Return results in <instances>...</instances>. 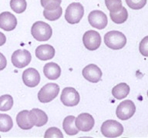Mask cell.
I'll use <instances>...</instances> for the list:
<instances>
[{"instance_id":"6da1fadb","label":"cell","mask_w":148,"mask_h":138,"mask_svg":"<svg viewBox=\"0 0 148 138\" xmlns=\"http://www.w3.org/2000/svg\"><path fill=\"white\" fill-rule=\"evenodd\" d=\"M31 34L36 41H48L52 37L53 29L47 23L38 21L32 25L31 28Z\"/></svg>"},{"instance_id":"7a4b0ae2","label":"cell","mask_w":148,"mask_h":138,"mask_svg":"<svg viewBox=\"0 0 148 138\" xmlns=\"http://www.w3.org/2000/svg\"><path fill=\"white\" fill-rule=\"evenodd\" d=\"M104 42L113 50H120L126 45L127 38L119 31H110L104 35Z\"/></svg>"},{"instance_id":"3957f363","label":"cell","mask_w":148,"mask_h":138,"mask_svg":"<svg viewBox=\"0 0 148 138\" xmlns=\"http://www.w3.org/2000/svg\"><path fill=\"white\" fill-rule=\"evenodd\" d=\"M84 15V9L80 3L73 2L68 5L65 12V19L69 24H77Z\"/></svg>"},{"instance_id":"277c9868","label":"cell","mask_w":148,"mask_h":138,"mask_svg":"<svg viewBox=\"0 0 148 138\" xmlns=\"http://www.w3.org/2000/svg\"><path fill=\"white\" fill-rule=\"evenodd\" d=\"M101 133L106 137H117L123 133V126L116 120H108L102 124Z\"/></svg>"},{"instance_id":"5b68a950","label":"cell","mask_w":148,"mask_h":138,"mask_svg":"<svg viewBox=\"0 0 148 138\" xmlns=\"http://www.w3.org/2000/svg\"><path fill=\"white\" fill-rule=\"evenodd\" d=\"M60 87L55 83H48L38 93V99L41 103H49L59 95Z\"/></svg>"},{"instance_id":"8992f818","label":"cell","mask_w":148,"mask_h":138,"mask_svg":"<svg viewBox=\"0 0 148 138\" xmlns=\"http://www.w3.org/2000/svg\"><path fill=\"white\" fill-rule=\"evenodd\" d=\"M136 112V106L130 100H126L122 101L117 106L116 114L120 120H127L131 118Z\"/></svg>"},{"instance_id":"52a82bcc","label":"cell","mask_w":148,"mask_h":138,"mask_svg":"<svg viewBox=\"0 0 148 138\" xmlns=\"http://www.w3.org/2000/svg\"><path fill=\"white\" fill-rule=\"evenodd\" d=\"M83 42L86 49L95 51L98 49L101 45V36L99 32L94 30H90L83 34Z\"/></svg>"},{"instance_id":"ba28073f","label":"cell","mask_w":148,"mask_h":138,"mask_svg":"<svg viewBox=\"0 0 148 138\" xmlns=\"http://www.w3.org/2000/svg\"><path fill=\"white\" fill-rule=\"evenodd\" d=\"M79 94L73 87H65L60 96V101L66 107H74L79 102Z\"/></svg>"},{"instance_id":"9c48e42d","label":"cell","mask_w":148,"mask_h":138,"mask_svg":"<svg viewBox=\"0 0 148 138\" xmlns=\"http://www.w3.org/2000/svg\"><path fill=\"white\" fill-rule=\"evenodd\" d=\"M32 59V55L27 50L18 49L14 51L12 55V63L18 68H23L29 64Z\"/></svg>"},{"instance_id":"30bf717a","label":"cell","mask_w":148,"mask_h":138,"mask_svg":"<svg viewBox=\"0 0 148 138\" xmlns=\"http://www.w3.org/2000/svg\"><path fill=\"white\" fill-rule=\"evenodd\" d=\"M88 21L90 25L97 29H103L107 25V16L103 12L99 10L92 11L88 16Z\"/></svg>"},{"instance_id":"8fae6325","label":"cell","mask_w":148,"mask_h":138,"mask_svg":"<svg viewBox=\"0 0 148 138\" xmlns=\"http://www.w3.org/2000/svg\"><path fill=\"white\" fill-rule=\"evenodd\" d=\"M75 124L79 131L89 132L93 128L95 120L92 115H90L88 113H83L76 117Z\"/></svg>"},{"instance_id":"7c38bea8","label":"cell","mask_w":148,"mask_h":138,"mask_svg":"<svg viewBox=\"0 0 148 138\" xmlns=\"http://www.w3.org/2000/svg\"><path fill=\"white\" fill-rule=\"evenodd\" d=\"M83 76L86 80L91 83H97L101 80L102 71L96 64H88L82 71Z\"/></svg>"},{"instance_id":"4fadbf2b","label":"cell","mask_w":148,"mask_h":138,"mask_svg":"<svg viewBox=\"0 0 148 138\" xmlns=\"http://www.w3.org/2000/svg\"><path fill=\"white\" fill-rule=\"evenodd\" d=\"M23 83L29 87H35L40 82V74L32 68H27L23 73Z\"/></svg>"},{"instance_id":"5bb4252c","label":"cell","mask_w":148,"mask_h":138,"mask_svg":"<svg viewBox=\"0 0 148 138\" xmlns=\"http://www.w3.org/2000/svg\"><path fill=\"white\" fill-rule=\"evenodd\" d=\"M17 19L13 14L9 12H3L0 14V28L2 29L10 32L16 28Z\"/></svg>"},{"instance_id":"9a60e30c","label":"cell","mask_w":148,"mask_h":138,"mask_svg":"<svg viewBox=\"0 0 148 138\" xmlns=\"http://www.w3.org/2000/svg\"><path fill=\"white\" fill-rule=\"evenodd\" d=\"M29 117L33 126H42L48 121V117L43 110L33 108L29 111Z\"/></svg>"},{"instance_id":"2e32d148","label":"cell","mask_w":148,"mask_h":138,"mask_svg":"<svg viewBox=\"0 0 148 138\" xmlns=\"http://www.w3.org/2000/svg\"><path fill=\"white\" fill-rule=\"evenodd\" d=\"M36 56L42 61L50 60L55 56V49L50 45H41L36 49Z\"/></svg>"},{"instance_id":"e0dca14e","label":"cell","mask_w":148,"mask_h":138,"mask_svg":"<svg viewBox=\"0 0 148 138\" xmlns=\"http://www.w3.org/2000/svg\"><path fill=\"white\" fill-rule=\"evenodd\" d=\"M43 73L46 78L49 80H56L60 77L61 68L59 64L54 62H49L45 64L43 68Z\"/></svg>"},{"instance_id":"ac0fdd59","label":"cell","mask_w":148,"mask_h":138,"mask_svg":"<svg viewBox=\"0 0 148 138\" xmlns=\"http://www.w3.org/2000/svg\"><path fill=\"white\" fill-rule=\"evenodd\" d=\"M16 123L18 126L23 130H30L33 124L31 123L29 117V110H24L18 113L16 116Z\"/></svg>"},{"instance_id":"d6986e66","label":"cell","mask_w":148,"mask_h":138,"mask_svg":"<svg viewBox=\"0 0 148 138\" xmlns=\"http://www.w3.org/2000/svg\"><path fill=\"white\" fill-rule=\"evenodd\" d=\"M75 120H76V117L73 115H70V116H67L66 117H65L63 120L62 127L66 133L68 135H76L79 131L75 124Z\"/></svg>"},{"instance_id":"ffe728a7","label":"cell","mask_w":148,"mask_h":138,"mask_svg":"<svg viewBox=\"0 0 148 138\" xmlns=\"http://www.w3.org/2000/svg\"><path fill=\"white\" fill-rule=\"evenodd\" d=\"M130 91V88L127 83H120L112 89V94L116 99L122 100L127 97V95L129 94Z\"/></svg>"},{"instance_id":"44dd1931","label":"cell","mask_w":148,"mask_h":138,"mask_svg":"<svg viewBox=\"0 0 148 138\" xmlns=\"http://www.w3.org/2000/svg\"><path fill=\"white\" fill-rule=\"evenodd\" d=\"M110 18L116 24H122L125 22L128 18V12L125 7H122L117 12H110Z\"/></svg>"},{"instance_id":"7402d4cb","label":"cell","mask_w":148,"mask_h":138,"mask_svg":"<svg viewBox=\"0 0 148 138\" xmlns=\"http://www.w3.org/2000/svg\"><path fill=\"white\" fill-rule=\"evenodd\" d=\"M13 121L12 117L8 114H0V131L8 132L12 128Z\"/></svg>"},{"instance_id":"603a6c76","label":"cell","mask_w":148,"mask_h":138,"mask_svg":"<svg viewBox=\"0 0 148 138\" xmlns=\"http://www.w3.org/2000/svg\"><path fill=\"white\" fill-rule=\"evenodd\" d=\"M13 106V98L9 94H5L0 97V110L8 111Z\"/></svg>"},{"instance_id":"cb8c5ba5","label":"cell","mask_w":148,"mask_h":138,"mask_svg":"<svg viewBox=\"0 0 148 138\" xmlns=\"http://www.w3.org/2000/svg\"><path fill=\"white\" fill-rule=\"evenodd\" d=\"M62 14V7L60 6L57 9H54V10H46L44 9L43 11V16L44 17L49 21H56L59 19L61 17Z\"/></svg>"},{"instance_id":"d4e9b609","label":"cell","mask_w":148,"mask_h":138,"mask_svg":"<svg viewBox=\"0 0 148 138\" xmlns=\"http://www.w3.org/2000/svg\"><path fill=\"white\" fill-rule=\"evenodd\" d=\"M10 7L16 13L21 14L25 11L27 3L25 0H11Z\"/></svg>"},{"instance_id":"484cf974","label":"cell","mask_w":148,"mask_h":138,"mask_svg":"<svg viewBox=\"0 0 148 138\" xmlns=\"http://www.w3.org/2000/svg\"><path fill=\"white\" fill-rule=\"evenodd\" d=\"M105 4L110 12H117L123 7L121 0H105Z\"/></svg>"},{"instance_id":"4316f807","label":"cell","mask_w":148,"mask_h":138,"mask_svg":"<svg viewBox=\"0 0 148 138\" xmlns=\"http://www.w3.org/2000/svg\"><path fill=\"white\" fill-rule=\"evenodd\" d=\"M62 0H40L41 5L46 10H54L60 6Z\"/></svg>"},{"instance_id":"83f0119b","label":"cell","mask_w":148,"mask_h":138,"mask_svg":"<svg viewBox=\"0 0 148 138\" xmlns=\"http://www.w3.org/2000/svg\"><path fill=\"white\" fill-rule=\"evenodd\" d=\"M126 3L131 9L139 10L145 6L147 0H126Z\"/></svg>"},{"instance_id":"f1b7e54d","label":"cell","mask_w":148,"mask_h":138,"mask_svg":"<svg viewBox=\"0 0 148 138\" xmlns=\"http://www.w3.org/2000/svg\"><path fill=\"white\" fill-rule=\"evenodd\" d=\"M44 137L46 138H62L63 137V134H62L60 129L57 128V127H50L46 131Z\"/></svg>"},{"instance_id":"f546056e","label":"cell","mask_w":148,"mask_h":138,"mask_svg":"<svg viewBox=\"0 0 148 138\" xmlns=\"http://www.w3.org/2000/svg\"><path fill=\"white\" fill-rule=\"evenodd\" d=\"M139 50L141 55L145 57H148V36L144 37L141 40L139 45Z\"/></svg>"},{"instance_id":"4dcf8cb0","label":"cell","mask_w":148,"mask_h":138,"mask_svg":"<svg viewBox=\"0 0 148 138\" xmlns=\"http://www.w3.org/2000/svg\"><path fill=\"white\" fill-rule=\"evenodd\" d=\"M7 65V60L3 54L0 52V71H2L3 69L5 68Z\"/></svg>"},{"instance_id":"1f68e13d","label":"cell","mask_w":148,"mask_h":138,"mask_svg":"<svg viewBox=\"0 0 148 138\" xmlns=\"http://www.w3.org/2000/svg\"><path fill=\"white\" fill-rule=\"evenodd\" d=\"M6 41V37L2 32H0V46H2Z\"/></svg>"},{"instance_id":"d6a6232c","label":"cell","mask_w":148,"mask_h":138,"mask_svg":"<svg viewBox=\"0 0 148 138\" xmlns=\"http://www.w3.org/2000/svg\"><path fill=\"white\" fill-rule=\"evenodd\" d=\"M147 97H148V91H147Z\"/></svg>"},{"instance_id":"836d02e7","label":"cell","mask_w":148,"mask_h":138,"mask_svg":"<svg viewBox=\"0 0 148 138\" xmlns=\"http://www.w3.org/2000/svg\"><path fill=\"white\" fill-rule=\"evenodd\" d=\"M0 137H1V136H0Z\"/></svg>"}]
</instances>
